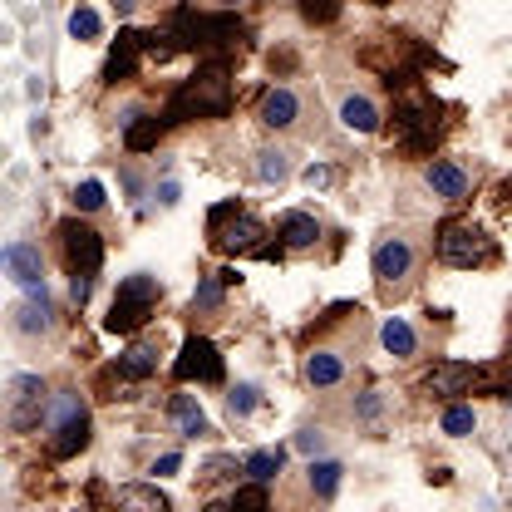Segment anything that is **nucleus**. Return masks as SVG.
<instances>
[{"label":"nucleus","instance_id":"obj_18","mask_svg":"<svg viewBox=\"0 0 512 512\" xmlns=\"http://www.w3.org/2000/svg\"><path fill=\"white\" fill-rule=\"evenodd\" d=\"M340 478H345V468H340L335 458H311V463H306L301 483H306V498H311V508H325V503L340 493Z\"/></svg>","mask_w":512,"mask_h":512},{"label":"nucleus","instance_id":"obj_17","mask_svg":"<svg viewBox=\"0 0 512 512\" xmlns=\"http://www.w3.org/2000/svg\"><path fill=\"white\" fill-rule=\"evenodd\" d=\"M0 261H5V271H10L15 286H25L30 296L45 291V256H40L35 242H10V247L0 252Z\"/></svg>","mask_w":512,"mask_h":512},{"label":"nucleus","instance_id":"obj_14","mask_svg":"<svg viewBox=\"0 0 512 512\" xmlns=\"http://www.w3.org/2000/svg\"><path fill=\"white\" fill-rule=\"evenodd\" d=\"M424 183H429V192H434L439 202H463V197L473 192V183H478V173H473L463 158H434V163L424 168Z\"/></svg>","mask_w":512,"mask_h":512},{"label":"nucleus","instance_id":"obj_11","mask_svg":"<svg viewBox=\"0 0 512 512\" xmlns=\"http://www.w3.org/2000/svg\"><path fill=\"white\" fill-rule=\"evenodd\" d=\"M45 409H50V384L40 375H10L5 384V424L15 434H30L45 424Z\"/></svg>","mask_w":512,"mask_h":512},{"label":"nucleus","instance_id":"obj_2","mask_svg":"<svg viewBox=\"0 0 512 512\" xmlns=\"http://www.w3.org/2000/svg\"><path fill=\"white\" fill-rule=\"evenodd\" d=\"M424 261H429V247L414 237V232H384L370 252V276H375V296L384 306H404L419 281H424Z\"/></svg>","mask_w":512,"mask_h":512},{"label":"nucleus","instance_id":"obj_1","mask_svg":"<svg viewBox=\"0 0 512 512\" xmlns=\"http://www.w3.org/2000/svg\"><path fill=\"white\" fill-rule=\"evenodd\" d=\"M365 335H370V330H365V311H360V306L345 311L340 335H330V320H320L316 330H311V340H306V350H301V380L311 384L316 394L340 389V384L355 375V365H360Z\"/></svg>","mask_w":512,"mask_h":512},{"label":"nucleus","instance_id":"obj_27","mask_svg":"<svg viewBox=\"0 0 512 512\" xmlns=\"http://www.w3.org/2000/svg\"><path fill=\"white\" fill-rule=\"evenodd\" d=\"M256 178L261 183H286L291 178V153L286 148H256Z\"/></svg>","mask_w":512,"mask_h":512},{"label":"nucleus","instance_id":"obj_40","mask_svg":"<svg viewBox=\"0 0 512 512\" xmlns=\"http://www.w3.org/2000/svg\"><path fill=\"white\" fill-rule=\"evenodd\" d=\"M202 512H237V508H232V503H207Z\"/></svg>","mask_w":512,"mask_h":512},{"label":"nucleus","instance_id":"obj_34","mask_svg":"<svg viewBox=\"0 0 512 512\" xmlns=\"http://www.w3.org/2000/svg\"><path fill=\"white\" fill-rule=\"evenodd\" d=\"M301 15H306L311 25H330V20L340 15V0H301Z\"/></svg>","mask_w":512,"mask_h":512},{"label":"nucleus","instance_id":"obj_30","mask_svg":"<svg viewBox=\"0 0 512 512\" xmlns=\"http://www.w3.org/2000/svg\"><path fill=\"white\" fill-rule=\"evenodd\" d=\"M261 409V389L256 384H232V394H227V414L232 419H247Z\"/></svg>","mask_w":512,"mask_h":512},{"label":"nucleus","instance_id":"obj_22","mask_svg":"<svg viewBox=\"0 0 512 512\" xmlns=\"http://www.w3.org/2000/svg\"><path fill=\"white\" fill-rule=\"evenodd\" d=\"M168 419H173V429L183 439H207L212 434V424H207V414H202V404L192 394H173L168 399Z\"/></svg>","mask_w":512,"mask_h":512},{"label":"nucleus","instance_id":"obj_13","mask_svg":"<svg viewBox=\"0 0 512 512\" xmlns=\"http://www.w3.org/2000/svg\"><path fill=\"white\" fill-rule=\"evenodd\" d=\"M10 335L15 340H30V345L55 335V306H50L45 291H35V296H25V301L10 306Z\"/></svg>","mask_w":512,"mask_h":512},{"label":"nucleus","instance_id":"obj_33","mask_svg":"<svg viewBox=\"0 0 512 512\" xmlns=\"http://www.w3.org/2000/svg\"><path fill=\"white\" fill-rule=\"evenodd\" d=\"M74 212H84V217H89V212H104V188H99L94 178L74 188Z\"/></svg>","mask_w":512,"mask_h":512},{"label":"nucleus","instance_id":"obj_8","mask_svg":"<svg viewBox=\"0 0 512 512\" xmlns=\"http://www.w3.org/2000/svg\"><path fill=\"white\" fill-rule=\"evenodd\" d=\"M256 119H261V128L286 133V138H311V133H320V109L301 89H291V84L266 89L261 104H256Z\"/></svg>","mask_w":512,"mask_h":512},{"label":"nucleus","instance_id":"obj_6","mask_svg":"<svg viewBox=\"0 0 512 512\" xmlns=\"http://www.w3.org/2000/svg\"><path fill=\"white\" fill-rule=\"evenodd\" d=\"M50 439V458H74L84 453L94 439V424H89V409L79 399V389H55L50 394V409H45V424H40Z\"/></svg>","mask_w":512,"mask_h":512},{"label":"nucleus","instance_id":"obj_23","mask_svg":"<svg viewBox=\"0 0 512 512\" xmlns=\"http://www.w3.org/2000/svg\"><path fill=\"white\" fill-rule=\"evenodd\" d=\"M143 50H148V40H143V35H133V30H124V35H119V45H114V55H109V64H104V79H109V84L133 79V69H138V60H143Z\"/></svg>","mask_w":512,"mask_h":512},{"label":"nucleus","instance_id":"obj_9","mask_svg":"<svg viewBox=\"0 0 512 512\" xmlns=\"http://www.w3.org/2000/svg\"><path fill=\"white\" fill-rule=\"evenodd\" d=\"M158 301H163V281H158V276H148V271L124 276L119 291H114V306H109V316H104V330H109V335L143 330V325L153 320V311H158Z\"/></svg>","mask_w":512,"mask_h":512},{"label":"nucleus","instance_id":"obj_32","mask_svg":"<svg viewBox=\"0 0 512 512\" xmlns=\"http://www.w3.org/2000/svg\"><path fill=\"white\" fill-rule=\"evenodd\" d=\"M99 30H104V25H99V15H94L89 5H79V10L69 15V35H74V40H99Z\"/></svg>","mask_w":512,"mask_h":512},{"label":"nucleus","instance_id":"obj_7","mask_svg":"<svg viewBox=\"0 0 512 512\" xmlns=\"http://www.w3.org/2000/svg\"><path fill=\"white\" fill-rule=\"evenodd\" d=\"M434 256L444 266H458V271H488V266L503 261L498 242L483 227H473V222H444L434 232Z\"/></svg>","mask_w":512,"mask_h":512},{"label":"nucleus","instance_id":"obj_15","mask_svg":"<svg viewBox=\"0 0 512 512\" xmlns=\"http://www.w3.org/2000/svg\"><path fill=\"white\" fill-rule=\"evenodd\" d=\"M380 345L399 360V365H414L419 355H429V335L414 325L409 316H384L380 325Z\"/></svg>","mask_w":512,"mask_h":512},{"label":"nucleus","instance_id":"obj_21","mask_svg":"<svg viewBox=\"0 0 512 512\" xmlns=\"http://www.w3.org/2000/svg\"><path fill=\"white\" fill-rule=\"evenodd\" d=\"M340 124L345 128H355V133H380V124H384V114H380V104L370 99V94H345L340 99Z\"/></svg>","mask_w":512,"mask_h":512},{"label":"nucleus","instance_id":"obj_12","mask_svg":"<svg viewBox=\"0 0 512 512\" xmlns=\"http://www.w3.org/2000/svg\"><path fill=\"white\" fill-rule=\"evenodd\" d=\"M173 380L178 384H222V355L207 335H188L183 340V355L173 360Z\"/></svg>","mask_w":512,"mask_h":512},{"label":"nucleus","instance_id":"obj_35","mask_svg":"<svg viewBox=\"0 0 512 512\" xmlns=\"http://www.w3.org/2000/svg\"><path fill=\"white\" fill-rule=\"evenodd\" d=\"M355 419H380V389H365L355 399Z\"/></svg>","mask_w":512,"mask_h":512},{"label":"nucleus","instance_id":"obj_26","mask_svg":"<svg viewBox=\"0 0 512 512\" xmlns=\"http://www.w3.org/2000/svg\"><path fill=\"white\" fill-rule=\"evenodd\" d=\"M119 512H168V498L153 483H128L119 488Z\"/></svg>","mask_w":512,"mask_h":512},{"label":"nucleus","instance_id":"obj_3","mask_svg":"<svg viewBox=\"0 0 512 512\" xmlns=\"http://www.w3.org/2000/svg\"><path fill=\"white\" fill-rule=\"evenodd\" d=\"M207 247L217 256H261V261H281L286 256V247L271 242V232L242 202H217L207 212Z\"/></svg>","mask_w":512,"mask_h":512},{"label":"nucleus","instance_id":"obj_4","mask_svg":"<svg viewBox=\"0 0 512 512\" xmlns=\"http://www.w3.org/2000/svg\"><path fill=\"white\" fill-rule=\"evenodd\" d=\"M232 114V69L227 60L202 64L192 79L178 84V94L163 109V124H188V119H227Z\"/></svg>","mask_w":512,"mask_h":512},{"label":"nucleus","instance_id":"obj_36","mask_svg":"<svg viewBox=\"0 0 512 512\" xmlns=\"http://www.w3.org/2000/svg\"><path fill=\"white\" fill-rule=\"evenodd\" d=\"M296 448H301V453H311V458H316L320 448H325V434H320V429H301V434H296Z\"/></svg>","mask_w":512,"mask_h":512},{"label":"nucleus","instance_id":"obj_10","mask_svg":"<svg viewBox=\"0 0 512 512\" xmlns=\"http://www.w3.org/2000/svg\"><path fill=\"white\" fill-rule=\"evenodd\" d=\"M439 99L429 94V89H419V84H409L399 99H394V124H399V143L409 148V153H429L434 148V138H439Z\"/></svg>","mask_w":512,"mask_h":512},{"label":"nucleus","instance_id":"obj_19","mask_svg":"<svg viewBox=\"0 0 512 512\" xmlns=\"http://www.w3.org/2000/svg\"><path fill=\"white\" fill-rule=\"evenodd\" d=\"M222 311H227V276L217 271V276H202L197 281V291H192V301H188V320L192 325L197 320L207 325V320H217Z\"/></svg>","mask_w":512,"mask_h":512},{"label":"nucleus","instance_id":"obj_20","mask_svg":"<svg viewBox=\"0 0 512 512\" xmlns=\"http://www.w3.org/2000/svg\"><path fill=\"white\" fill-rule=\"evenodd\" d=\"M276 237H281L286 252H311L320 242V222L311 212H281L276 217Z\"/></svg>","mask_w":512,"mask_h":512},{"label":"nucleus","instance_id":"obj_16","mask_svg":"<svg viewBox=\"0 0 512 512\" xmlns=\"http://www.w3.org/2000/svg\"><path fill=\"white\" fill-rule=\"evenodd\" d=\"M478 389V370L473 365H463V360H434V370L424 375V394H434V399H458V394H473Z\"/></svg>","mask_w":512,"mask_h":512},{"label":"nucleus","instance_id":"obj_29","mask_svg":"<svg viewBox=\"0 0 512 512\" xmlns=\"http://www.w3.org/2000/svg\"><path fill=\"white\" fill-rule=\"evenodd\" d=\"M237 468H242V463H237L232 453H217V458H207V463L197 468V483H202V488H217V483L237 478Z\"/></svg>","mask_w":512,"mask_h":512},{"label":"nucleus","instance_id":"obj_28","mask_svg":"<svg viewBox=\"0 0 512 512\" xmlns=\"http://www.w3.org/2000/svg\"><path fill=\"white\" fill-rule=\"evenodd\" d=\"M439 429H444L448 439H468L473 429H478V414H473V404H448L444 414H439Z\"/></svg>","mask_w":512,"mask_h":512},{"label":"nucleus","instance_id":"obj_39","mask_svg":"<svg viewBox=\"0 0 512 512\" xmlns=\"http://www.w3.org/2000/svg\"><path fill=\"white\" fill-rule=\"evenodd\" d=\"M242 5H247V0H212L217 15H232V10H242Z\"/></svg>","mask_w":512,"mask_h":512},{"label":"nucleus","instance_id":"obj_25","mask_svg":"<svg viewBox=\"0 0 512 512\" xmlns=\"http://www.w3.org/2000/svg\"><path fill=\"white\" fill-rule=\"evenodd\" d=\"M114 375H119V380H153V375H158V355H153V350H148V345H133V350H124V355H119V360H114Z\"/></svg>","mask_w":512,"mask_h":512},{"label":"nucleus","instance_id":"obj_37","mask_svg":"<svg viewBox=\"0 0 512 512\" xmlns=\"http://www.w3.org/2000/svg\"><path fill=\"white\" fill-rule=\"evenodd\" d=\"M178 468H183V458H178V453H163V458L153 463V473H158V478H168V473H178Z\"/></svg>","mask_w":512,"mask_h":512},{"label":"nucleus","instance_id":"obj_5","mask_svg":"<svg viewBox=\"0 0 512 512\" xmlns=\"http://www.w3.org/2000/svg\"><path fill=\"white\" fill-rule=\"evenodd\" d=\"M55 247H60L64 271H69V296H74V306L84 311L89 296H94V276H99V266H104V237H99V227L69 217V222L55 227Z\"/></svg>","mask_w":512,"mask_h":512},{"label":"nucleus","instance_id":"obj_24","mask_svg":"<svg viewBox=\"0 0 512 512\" xmlns=\"http://www.w3.org/2000/svg\"><path fill=\"white\" fill-rule=\"evenodd\" d=\"M281 468H286V448H256V453L242 458V473H247L252 483H266V488L281 478Z\"/></svg>","mask_w":512,"mask_h":512},{"label":"nucleus","instance_id":"obj_38","mask_svg":"<svg viewBox=\"0 0 512 512\" xmlns=\"http://www.w3.org/2000/svg\"><path fill=\"white\" fill-rule=\"evenodd\" d=\"M306 183H311V188H325V183H330V168H325V163H311V168H306Z\"/></svg>","mask_w":512,"mask_h":512},{"label":"nucleus","instance_id":"obj_31","mask_svg":"<svg viewBox=\"0 0 512 512\" xmlns=\"http://www.w3.org/2000/svg\"><path fill=\"white\" fill-rule=\"evenodd\" d=\"M232 508H237V512H276V508H271L266 483H247V488H237V493H232Z\"/></svg>","mask_w":512,"mask_h":512}]
</instances>
